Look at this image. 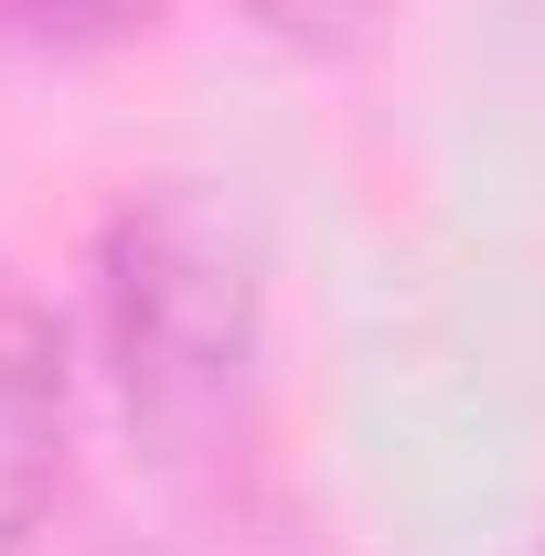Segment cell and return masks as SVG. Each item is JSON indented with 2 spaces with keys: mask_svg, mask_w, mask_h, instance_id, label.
I'll return each instance as SVG.
<instances>
[{
  "mask_svg": "<svg viewBox=\"0 0 545 556\" xmlns=\"http://www.w3.org/2000/svg\"><path fill=\"white\" fill-rule=\"evenodd\" d=\"M0 556H107V546H97L86 525H65L54 503H33V514H11V525H0Z\"/></svg>",
  "mask_w": 545,
  "mask_h": 556,
  "instance_id": "cell-6",
  "label": "cell"
},
{
  "mask_svg": "<svg viewBox=\"0 0 545 556\" xmlns=\"http://www.w3.org/2000/svg\"><path fill=\"white\" fill-rule=\"evenodd\" d=\"M54 471H65V332L0 268V525L54 503Z\"/></svg>",
  "mask_w": 545,
  "mask_h": 556,
  "instance_id": "cell-2",
  "label": "cell"
},
{
  "mask_svg": "<svg viewBox=\"0 0 545 556\" xmlns=\"http://www.w3.org/2000/svg\"><path fill=\"white\" fill-rule=\"evenodd\" d=\"M172 556H321V546H310V525L246 471V482L182 492V535H172Z\"/></svg>",
  "mask_w": 545,
  "mask_h": 556,
  "instance_id": "cell-3",
  "label": "cell"
},
{
  "mask_svg": "<svg viewBox=\"0 0 545 556\" xmlns=\"http://www.w3.org/2000/svg\"><path fill=\"white\" fill-rule=\"evenodd\" d=\"M246 11H257V33L300 43V54H342V43H364V33H375V11H385V0H246Z\"/></svg>",
  "mask_w": 545,
  "mask_h": 556,
  "instance_id": "cell-5",
  "label": "cell"
},
{
  "mask_svg": "<svg viewBox=\"0 0 545 556\" xmlns=\"http://www.w3.org/2000/svg\"><path fill=\"white\" fill-rule=\"evenodd\" d=\"M139 22H150V0H0V33H11V43H54V54L118 43Z\"/></svg>",
  "mask_w": 545,
  "mask_h": 556,
  "instance_id": "cell-4",
  "label": "cell"
},
{
  "mask_svg": "<svg viewBox=\"0 0 545 556\" xmlns=\"http://www.w3.org/2000/svg\"><path fill=\"white\" fill-rule=\"evenodd\" d=\"M97 353L150 471L246 482L268 407V257L214 182H150L97 236Z\"/></svg>",
  "mask_w": 545,
  "mask_h": 556,
  "instance_id": "cell-1",
  "label": "cell"
}]
</instances>
